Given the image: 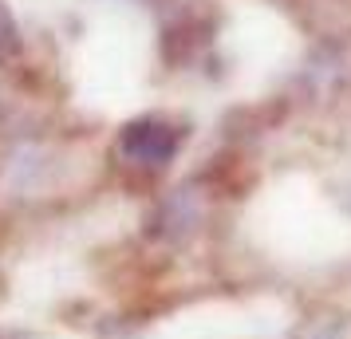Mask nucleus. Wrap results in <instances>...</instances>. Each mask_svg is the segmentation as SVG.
Listing matches in <instances>:
<instances>
[{
  "mask_svg": "<svg viewBox=\"0 0 351 339\" xmlns=\"http://www.w3.org/2000/svg\"><path fill=\"white\" fill-rule=\"evenodd\" d=\"M182 146H186L182 123L166 118V114H143V118H130L127 127L119 130L114 154L134 174H162V170L174 166Z\"/></svg>",
  "mask_w": 351,
  "mask_h": 339,
  "instance_id": "1",
  "label": "nucleus"
},
{
  "mask_svg": "<svg viewBox=\"0 0 351 339\" xmlns=\"http://www.w3.org/2000/svg\"><path fill=\"white\" fill-rule=\"evenodd\" d=\"M16 51H20V28H16V20H12V12L0 4V60H8Z\"/></svg>",
  "mask_w": 351,
  "mask_h": 339,
  "instance_id": "2",
  "label": "nucleus"
},
{
  "mask_svg": "<svg viewBox=\"0 0 351 339\" xmlns=\"http://www.w3.org/2000/svg\"><path fill=\"white\" fill-rule=\"evenodd\" d=\"M343 210L351 213V181H348V186H343Z\"/></svg>",
  "mask_w": 351,
  "mask_h": 339,
  "instance_id": "3",
  "label": "nucleus"
}]
</instances>
